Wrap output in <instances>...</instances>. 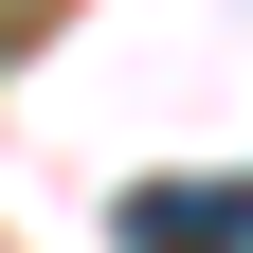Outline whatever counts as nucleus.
Segmentation results:
<instances>
[{
  "label": "nucleus",
  "mask_w": 253,
  "mask_h": 253,
  "mask_svg": "<svg viewBox=\"0 0 253 253\" xmlns=\"http://www.w3.org/2000/svg\"><path fill=\"white\" fill-rule=\"evenodd\" d=\"M126 235H145V253H253V199H163V181H145Z\"/></svg>",
  "instance_id": "nucleus-1"
}]
</instances>
